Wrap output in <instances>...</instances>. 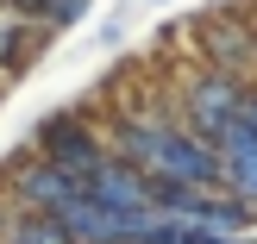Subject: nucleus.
Wrapping results in <instances>:
<instances>
[{
    "instance_id": "1",
    "label": "nucleus",
    "mask_w": 257,
    "mask_h": 244,
    "mask_svg": "<svg viewBox=\"0 0 257 244\" xmlns=\"http://www.w3.org/2000/svg\"><path fill=\"white\" fill-rule=\"evenodd\" d=\"M32 150H38V157H50L63 175H75V182H88V175L107 163V144L94 138V125H88L82 113H57V119H44V125H38V138H32Z\"/></svg>"
},
{
    "instance_id": "2",
    "label": "nucleus",
    "mask_w": 257,
    "mask_h": 244,
    "mask_svg": "<svg viewBox=\"0 0 257 244\" xmlns=\"http://www.w3.org/2000/svg\"><path fill=\"white\" fill-rule=\"evenodd\" d=\"M7 188H13V200H19V207L57 213L82 182H75V175H63L50 157H38V150H32V157H7Z\"/></svg>"
},
{
    "instance_id": "3",
    "label": "nucleus",
    "mask_w": 257,
    "mask_h": 244,
    "mask_svg": "<svg viewBox=\"0 0 257 244\" xmlns=\"http://www.w3.org/2000/svg\"><path fill=\"white\" fill-rule=\"evenodd\" d=\"M0 244H69V232H63L57 213L19 207V200H13V207L0 213Z\"/></svg>"
},
{
    "instance_id": "4",
    "label": "nucleus",
    "mask_w": 257,
    "mask_h": 244,
    "mask_svg": "<svg viewBox=\"0 0 257 244\" xmlns=\"http://www.w3.org/2000/svg\"><path fill=\"white\" fill-rule=\"evenodd\" d=\"M32 44H44V38L32 32V19L25 13H0V69H25V57H32Z\"/></svg>"
},
{
    "instance_id": "5",
    "label": "nucleus",
    "mask_w": 257,
    "mask_h": 244,
    "mask_svg": "<svg viewBox=\"0 0 257 244\" xmlns=\"http://www.w3.org/2000/svg\"><path fill=\"white\" fill-rule=\"evenodd\" d=\"M220 175L238 188V194L257 207V138H238V144H226V157H220Z\"/></svg>"
},
{
    "instance_id": "6",
    "label": "nucleus",
    "mask_w": 257,
    "mask_h": 244,
    "mask_svg": "<svg viewBox=\"0 0 257 244\" xmlns=\"http://www.w3.org/2000/svg\"><path fill=\"white\" fill-rule=\"evenodd\" d=\"M82 13H88V0H44V19L50 25H75Z\"/></svg>"
}]
</instances>
